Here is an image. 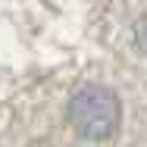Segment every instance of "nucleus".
<instances>
[{"mask_svg": "<svg viewBox=\"0 0 147 147\" xmlns=\"http://www.w3.org/2000/svg\"><path fill=\"white\" fill-rule=\"evenodd\" d=\"M69 122L72 128L88 141H107L113 138L122 122V103L110 88L103 85H85L72 94L69 103Z\"/></svg>", "mask_w": 147, "mask_h": 147, "instance_id": "obj_1", "label": "nucleus"}]
</instances>
